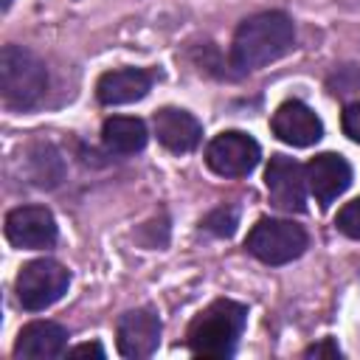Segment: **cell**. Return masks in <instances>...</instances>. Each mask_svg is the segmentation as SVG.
<instances>
[{
	"label": "cell",
	"instance_id": "cell-1",
	"mask_svg": "<svg viewBox=\"0 0 360 360\" xmlns=\"http://www.w3.org/2000/svg\"><path fill=\"white\" fill-rule=\"evenodd\" d=\"M295 42V25L281 11H262L248 17L231 45V59L239 70H256L281 59Z\"/></svg>",
	"mask_w": 360,
	"mask_h": 360
},
{
	"label": "cell",
	"instance_id": "cell-2",
	"mask_svg": "<svg viewBox=\"0 0 360 360\" xmlns=\"http://www.w3.org/2000/svg\"><path fill=\"white\" fill-rule=\"evenodd\" d=\"M248 321V307L231 298H219L205 307L188 326V349L197 357H231Z\"/></svg>",
	"mask_w": 360,
	"mask_h": 360
},
{
	"label": "cell",
	"instance_id": "cell-3",
	"mask_svg": "<svg viewBox=\"0 0 360 360\" xmlns=\"http://www.w3.org/2000/svg\"><path fill=\"white\" fill-rule=\"evenodd\" d=\"M48 87V70L37 53L22 45H6L0 51V96L11 110L34 107Z\"/></svg>",
	"mask_w": 360,
	"mask_h": 360
},
{
	"label": "cell",
	"instance_id": "cell-4",
	"mask_svg": "<svg viewBox=\"0 0 360 360\" xmlns=\"http://www.w3.org/2000/svg\"><path fill=\"white\" fill-rule=\"evenodd\" d=\"M309 239L307 231L290 219H259L248 239L245 248L264 264H287L292 259H298L307 250Z\"/></svg>",
	"mask_w": 360,
	"mask_h": 360
},
{
	"label": "cell",
	"instance_id": "cell-5",
	"mask_svg": "<svg viewBox=\"0 0 360 360\" xmlns=\"http://www.w3.org/2000/svg\"><path fill=\"white\" fill-rule=\"evenodd\" d=\"M68 284H70L68 267H62L53 259H34L22 264V270L17 273L14 290H17V301L22 304V309L39 312L56 304L68 292Z\"/></svg>",
	"mask_w": 360,
	"mask_h": 360
},
{
	"label": "cell",
	"instance_id": "cell-6",
	"mask_svg": "<svg viewBox=\"0 0 360 360\" xmlns=\"http://www.w3.org/2000/svg\"><path fill=\"white\" fill-rule=\"evenodd\" d=\"M259 143L239 129H228L219 132L208 149H205V163L214 174L219 177H245L256 169L259 163Z\"/></svg>",
	"mask_w": 360,
	"mask_h": 360
},
{
	"label": "cell",
	"instance_id": "cell-7",
	"mask_svg": "<svg viewBox=\"0 0 360 360\" xmlns=\"http://www.w3.org/2000/svg\"><path fill=\"white\" fill-rule=\"evenodd\" d=\"M264 186L270 194V202L281 211H304V200H307V174L301 169V163H295L287 155H273L267 169H264Z\"/></svg>",
	"mask_w": 360,
	"mask_h": 360
},
{
	"label": "cell",
	"instance_id": "cell-8",
	"mask_svg": "<svg viewBox=\"0 0 360 360\" xmlns=\"http://www.w3.org/2000/svg\"><path fill=\"white\" fill-rule=\"evenodd\" d=\"M6 239L22 250L51 248L56 242V219L42 205H20L6 214Z\"/></svg>",
	"mask_w": 360,
	"mask_h": 360
},
{
	"label": "cell",
	"instance_id": "cell-9",
	"mask_svg": "<svg viewBox=\"0 0 360 360\" xmlns=\"http://www.w3.org/2000/svg\"><path fill=\"white\" fill-rule=\"evenodd\" d=\"M115 340H118V352L129 360H143V357L155 354V349L160 346L158 312L152 307L124 312L118 318V326H115Z\"/></svg>",
	"mask_w": 360,
	"mask_h": 360
},
{
	"label": "cell",
	"instance_id": "cell-10",
	"mask_svg": "<svg viewBox=\"0 0 360 360\" xmlns=\"http://www.w3.org/2000/svg\"><path fill=\"white\" fill-rule=\"evenodd\" d=\"M307 186L312 191V197L326 208L332 205L352 183V166L346 163V158L335 155V152H323V155H315L307 169Z\"/></svg>",
	"mask_w": 360,
	"mask_h": 360
},
{
	"label": "cell",
	"instance_id": "cell-11",
	"mask_svg": "<svg viewBox=\"0 0 360 360\" xmlns=\"http://www.w3.org/2000/svg\"><path fill=\"white\" fill-rule=\"evenodd\" d=\"M273 132L278 141L290 143V146H312L321 141L323 135V124L315 115V110H309L304 101H284L276 112H273Z\"/></svg>",
	"mask_w": 360,
	"mask_h": 360
},
{
	"label": "cell",
	"instance_id": "cell-12",
	"mask_svg": "<svg viewBox=\"0 0 360 360\" xmlns=\"http://www.w3.org/2000/svg\"><path fill=\"white\" fill-rule=\"evenodd\" d=\"M155 135L169 152L183 155L197 149V143L202 141V124L186 110L163 107L155 112Z\"/></svg>",
	"mask_w": 360,
	"mask_h": 360
},
{
	"label": "cell",
	"instance_id": "cell-13",
	"mask_svg": "<svg viewBox=\"0 0 360 360\" xmlns=\"http://www.w3.org/2000/svg\"><path fill=\"white\" fill-rule=\"evenodd\" d=\"M149 90H152V73H146V70H141V68L107 70V73L98 79V84H96V96H98V101L107 104V107L141 101Z\"/></svg>",
	"mask_w": 360,
	"mask_h": 360
},
{
	"label": "cell",
	"instance_id": "cell-14",
	"mask_svg": "<svg viewBox=\"0 0 360 360\" xmlns=\"http://www.w3.org/2000/svg\"><path fill=\"white\" fill-rule=\"evenodd\" d=\"M68 352V329L53 321H31L20 329L14 357H59Z\"/></svg>",
	"mask_w": 360,
	"mask_h": 360
},
{
	"label": "cell",
	"instance_id": "cell-15",
	"mask_svg": "<svg viewBox=\"0 0 360 360\" xmlns=\"http://www.w3.org/2000/svg\"><path fill=\"white\" fill-rule=\"evenodd\" d=\"M146 124L141 118H129V115H112L104 121L101 127V141L110 152L115 155H135L146 146Z\"/></svg>",
	"mask_w": 360,
	"mask_h": 360
},
{
	"label": "cell",
	"instance_id": "cell-16",
	"mask_svg": "<svg viewBox=\"0 0 360 360\" xmlns=\"http://www.w3.org/2000/svg\"><path fill=\"white\" fill-rule=\"evenodd\" d=\"M236 208H217V211H211L205 219H202V225L211 231V233H217V236H231L233 231H236Z\"/></svg>",
	"mask_w": 360,
	"mask_h": 360
},
{
	"label": "cell",
	"instance_id": "cell-17",
	"mask_svg": "<svg viewBox=\"0 0 360 360\" xmlns=\"http://www.w3.org/2000/svg\"><path fill=\"white\" fill-rule=\"evenodd\" d=\"M338 231L346 233L349 239H360V197L346 202L340 211H338V219H335Z\"/></svg>",
	"mask_w": 360,
	"mask_h": 360
},
{
	"label": "cell",
	"instance_id": "cell-18",
	"mask_svg": "<svg viewBox=\"0 0 360 360\" xmlns=\"http://www.w3.org/2000/svg\"><path fill=\"white\" fill-rule=\"evenodd\" d=\"M340 124H343V132H346L354 143H360V101H354V104H349V107L343 110Z\"/></svg>",
	"mask_w": 360,
	"mask_h": 360
},
{
	"label": "cell",
	"instance_id": "cell-19",
	"mask_svg": "<svg viewBox=\"0 0 360 360\" xmlns=\"http://www.w3.org/2000/svg\"><path fill=\"white\" fill-rule=\"evenodd\" d=\"M304 357H332V360H338V357H340V349H338V343H335L332 338H323L321 343L309 346V349L304 352Z\"/></svg>",
	"mask_w": 360,
	"mask_h": 360
},
{
	"label": "cell",
	"instance_id": "cell-20",
	"mask_svg": "<svg viewBox=\"0 0 360 360\" xmlns=\"http://www.w3.org/2000/svg\"><path fill=\"white\" fill-rule=\"evenodd\" d=\"M65 354H70V357H84V354H93V357H104V349H101L98 343H79V346L68 349Z\"/></svg>",
	"mask_w": 360,
	"mask_h": 360
},
{
	"label": "cell",
	"instance_id": "cell-21",
	"mask_svg": "<svg viewBox=\"0 0 360 360\" xmlns=\"http://www.w3.org/2000/svg\"><path fill=\"white\" fill-rule=\"evenodd\" d=\"M3 3H8V0H3Z\"/></svg>",
	"mask_w": 360,
	"mask_h": 360
}]
</instances>
